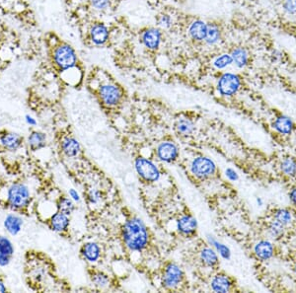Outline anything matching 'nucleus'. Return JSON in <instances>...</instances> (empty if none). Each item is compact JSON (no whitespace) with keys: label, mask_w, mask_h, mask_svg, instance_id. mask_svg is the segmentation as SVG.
<instances>
[{"label":"nucleus","mask_w":296,"mask_h":293,"mask_svg":"<svg viewBox=\"0 0 296 293\" xmlns=\"http://www.w3.org/2000/svg\"><path fill=\"white\" fill-rule=\"evenodd\" d=\"M68 196H69L74 202H79V201L81 200V197H80L79 193H78L75 189H70V190L68 191Z\"/></svg>","instance_id":"nucleus-41"},{"label":"nucleus","mask_w":296,"mask_h":293,"mask_svg":"<svg viewBox=\"0 0 296 293\" xmlns=\"http://www.w3.org/2000/svg\"><path fill=\"white\" fill-rule=\"evenodd\" d=\"M207 26L208 24L202 20H195L193 21L188 29L190 37L196 42H204L207 33Z\"/></svg>","instance_id":"nucleus-21"},{"label":"nucleus","mask_w":296,"mask_h":293,"mask_svg":"<svg viewBox=\"0 0 296 293\" xmlns=\"http://www.w3.org/2000/svg\"><path fill=\"white\" fill-rule=\"evenodd\" d=\"M48 141L47 134L41 130H32L26 138V144L32 151H38L46 147Z\"/></svg>","instance_id":"nucleus-19"},{"label":"nucleus","mask_w":296,"mask_h":293,"mask_svg":"<svg viewBox=\"0 0 296 293\" xmlns=\"http://www.w3.org/2000/svg\"><path fill=\"white\" fill-rule=\"evenodd\" d=\"M177 227L182 234L192 235L197 231V219L192 215H184L178 220Z\"/></svg>","instance_id":"nucleus-23"},{"label":"nucleus","mask_w":296,"mask_h":293,"mask_svg":"<svg viewBox=\"0 0 296 293\" xmlns=\"http://www.w3.org/2000/svg\"><path fill=\"white\" fill-rule=\"evenodd\" d=\"M207 242L212 247L217 254L224 260H230L231 259V250L229 249L228 246L217 240L214 236L212 235H207Z\"/></svg>","instance_id":"nucleus-26"},{"label":"nucleus","mask_w":296,"mask_h":293,"mask_svg":"<svg viewBox=\"0 0 296 293\" xmlns=\"http://www.w3.org/2000/svg\"><path fill=\"white\" fill-rule=\"evenodd\" d=\"M230 56L232 58L233 64L237 68H245L250 63V54L246 48L236 47L231 51Z\"/></svg>","instance_id":"nucleus-20"},{"label":"nucleus","mask_w":296,"mask_h":293,"mask_svg":"<svg viewBox=\"0 0 296 293\" xmlns=\"http://www.w3.org/2000/svg\"><path fill=\"white\" fill-rule=\"evenodd\" d=\"M242 81L238 74L225 72L221 74L217 80V91L223 97L234 96L241 88Z\"/></svg>","instance_id":"nucleus-4"},{"label":"nucleus","mask_w":296,"mask_h":293,"mask_svg":"<svg viewBox=\"0 0 296 293\" xmlns=\"http://www.w3.org/2000/svg\"><path fill=\"white\" fill-rule=\"evenodd\" d=\"M99 97L105 105L116 106L121 99V92L116 85L104 84L99 88Z\"/></svg>","instance_id":"nucleus-10"},{"label":"nucleus","mask_w":296,"mask_h":293,"mask_svg":"<svg viewBox=\"0 0 296 293\" xmlns=\"http://www.w3.org/2000/svg\"><path fill=\"white\" fill-rule=\"evenodd\" d=\"M92 7L99 11L106 10L110 6V0H90Z\"/></svg>","instance_id":"nucleus-38"},{"label":"nucleus","mask_w":296,"mask_h":293,"mask_svg":"<svg viewBox=\"0 0 296 293\" xmlns=\"http://www.w3.org/2000/svg\"><path fill=\"white\" fill-rule=\"evenodd\" d=\"M179 155V149L173 142H162L157 148V156L164 162H173Z\"/></svg>","instance_id":"nucleus-17"},{"label":"nucleus","mask_w":296,"mask_h":293,"mask_svg":"<svg viewBox=\"0 0 296 293\" xmlns=\"http://www.w3.org/2000/svg\"><path fill=\"white\" fill-rule=\"evenodd\" d=\"M56 207L58 211H60L67 215H71L74 212L76 205L75 202L69 196L60 195L57 200Z\"/></svg>","instance_id":"nucleus-28"},{"label":"nucleus","mask_w":296,"mask_h":293,"mask_svg":"<svg viewBox=\"0 0 296 293\" xmlns=\"http://www.w3.org/2000/svg\"><path fill=\"white\" fill-rule=\"evenodd\" d=\"M140 40L145 48L150 51H155L161 45L162 32L158 28H148L142 32Z\"/></svg>","instance_id":"nucleus-12"},{"label":"nucleus","mask_w":296,"mask_h":293,"mask_svg":"<svg viewBox=\"0 0 296 293\" xmlns=\"http://www.w3.org/2000/svg\"><path fill=\"white\" fill-rule=\"evenodd\" d=\"M282 7L287 15L296 16V0H283Z\"/></svg>","instance_id":"nucleus-35"},{"label":"nucleus","mask_w":296,"mask_h":293,"mask_svg":"<svg viewBox=\"0 0 296 293\" xmlns=\"http://www.w3.org/2000/svg\"><path fill=\"white\" fill-rule=\"evenodd\" d=\"M135 169L140 177L147 182H156L160 177L158 168L145 158H137L135 161Z\"/></svg>","instance_id":"nucleus-7"},{"label":"nucleus","mask_w":296,"mask_h":293,"mask_svg":"<svg viewBox=\"0 0 296 293\" xmlns=\"http://www.w3.org/2000/svg\"><path fill=\"white\" fill-rule=\"evenodd\" d=\"M176 128L178 130L179 133H182L184 135H188L191 134L194 131V123L191 119L187 118V117H182L179 118L177 123H176Z\"/></svg>","instance_id":"nucleus-33"},{"label":"nucleus","mask_w":296,"mask_h":293,"mask_svg":"<svg viewBox=\"0 0 296 293\" xmlns=\"http://www.w3.org/2000/svg\"><path fill=\"white\" fill-rule=\"evenodd\" d=\"M200 260L209 268H214L219 263L218 254L212 247H205L200 251Z\"/></svg>","instance_id":"nucleus-27"},{"label":"nucleus","mask_w":296,"mask_h":293,"mask_svg":"<svg viewBox=\"0 0 296 293\" xmlns=\"http://www.w3.org/2000/svg\"><path fill=\"white\" fill-rule=\"evenodd\" d=\"M295 273H296V265H295Z\"/></svg>","instance_id":"nucleus-46"},{"label":"nucleus","mask_w":296,"mask_h":293,"mask_svg":"<svg viewBox=\"0 0 296 293\" xmlns=\"http://www.w3.org/2000/svg\"><path fill=\"white\" fill-rule=\"evenodd\" d=\"M24 137L18 132L2 129L0 130V152L14 154L24 145Z\"/></svg>","instance_id":"nucleus-5"},{"label":"nucleus","mask_w":296,"mask_h":293,"mask_svg":"<svg viewBox=\"0 0 296 293\" xmlns=\"http://www.w3.org/2000/svg\"><path fill=\"white\" fill-rule=\"evenodd\" d=\"M289 198L292 202V204L296 207V187L293 188L289 194Z\"/></svg>","instance_id":"nucleus-43"},{"label":"nucleus","mask_w":296,"mask_h":293,"mask_svg":"<svg viewBox=\"0 0 296 293\" xmlns=\"http://www.w3.org/2000/svg\"><path fill=\"white\" fill-rule=\"evenodd\" d=\"M295 34H296V31H295Z\"/></svg>","instance_id":"nucleus-47"},{"label":"nucleus","mask_w":296,"mask_h":293,"mask_svg":"<svg viewBox=\"0 0 296 293\" xmlns=\"http://www.w3.org/2000/svg\"><path fill=\"white\" fill-rule=\"evenodd\" d=\"M231 288L232 282L225 275H217L211 281V290L215 293H228Z\"/></svg>","instance_id":"nucleus-24"},{"label":"nucleus","mask_w":296,"mask_h":293,"mask_svg":"<svg viewBox=\"0 0 296 293\" xmlns=\"http://www.w3.org/2000/svg\"><path fill=\"white\" fill-rule=\"evenodd\" d=\"M183 277L184 274L182 269L178 265L171 263L165 268L163 275V286L167 289H174L182 282Z\"/></svg>","instance_id":"nucleus-9"},{"label":"nucleus","mask_w":296,"mask_h":293,"mask_svg":"<svg viewBox=\"0 0 296 293\" xmlns=\"http://www.w3.org/2000/svg\"><path fill=\"white\" fill-rule=\"evenodd\" d=\"M157 23L160 27L167 29V28H170L172 26L173 20H172V18L169 14H162L157 19Z\"/></svg>","instance_id":"nucleus-37"},{"label":"nucleus","mask_w":296,"mask_h":293,"mask_svg":"<svg viewBox=\"0 0 296 293\" xmlns=\"http://www.w3.org/2000/svg\"><path fill=\"white\" fill-rule=\"evenodd\" d=\"M124 243L131 251H141L148 243V232L139 218H131L128 220L122 231Z\"/></svg>","instance_id":"nucleus-2"},{"label":"nucleus","mask_w":296,"mask_h":293,"mask_svg":"<svg viewBox=\"0 0 296 293\" xmlns=\"http://www.w3.org/2000/svg\"><path fill=\"white\" fill-rule=\"evenodd\" d=\"M0 163H1V156H0Z\"/></svg>","instance_id":"nucleus-48"},{"label":"nucleus","mask_w":296,"mask_h":293,"mask_svg":"<svg viewBox=\"0 0 296 293\" xmlns=\"http://www.w3.org/2000/svg\"><path fill=\"white\" fill-rule=\"evenodd\" d=\"M221 38H222V32L220 27L215 23L208 24L204 43L209 47H213V46H216L221 41Z\"/></svg>","instance_id":"nucleus-25"},{"label":"nucleus","mask_w":296,"mask_h":293,"mask_svg":"<svg viewBox=\"0 0 296 293\" xmlns=\"http://www.w3.org/2000/svg\"><path fill=\"white\" fill-rule=\"evenodd\" d=\"M256 202H257V204H258L259 206H263V205H264V199H263L262 197H260V196H258V197L256 198Z\"/></svg>","instance_id":"nucleus-45"},{"label":"nucleus","mask_w":296,"mask_h":293,"mask_svg":"<svg viewBox=\"0 0 296 293\" xmlns=\"http://www.w3.org/2000/svg\"><path fill=\"white\" fill-rule=\"evenodd\" d=\"M0 198L5 207L11 211L22 213L32 203L33 194L28 183L13 181L0 189Z\"/></svg>","instance_id":"nucleus-1"},{"label":"nucleus","mask_w":296,"mask_h":293,"mask_svg":"<svg viewBox=\"0 0 296 293\" xmlns=\"http://www.w3.org/2000/svg\"><path fill=\"white\" fill-rule=\"evenodd\" d=\"M7 287L2 278H0V293H7Z\"/></svg>","instance_id":"nucleus-44"},{"label":"nucleus","mask_w":296,"mask_h":293,"mask_svg":"<svg viewBox=\"0 0 296 293\" xmlns=\"http://www.w3.org/2000/svg\"><path fill=\"white\" fill-rule=\"evenodd\" d=\"M287 231V227L281 224L280 222L276 221L275 219H272L268 225H267V233L270 236V238L274 240H280L282 239Z\"/></svg>","instance_id":"nucleus-30"},{"label":"nucleus","mask_w":296,"mask_h":293,"mask_svg":"<svg viewBox=\"0 0 296 293\" xmlns=\"http://www.w3.org/2000/svg\"><path fill=\"white\" fill-rule=\"evenodd\" d=\"M273 219L288 228L294 222V213L289 208H277L273 213Z\"/></svg>","instance_id":"nucleus-29"},{"label":"nucleus","mask_w":296,"mask_h":293,"mask_svg":"<svg viewBox=\"0 0 296 293\" xmlns=\"http://www.w3.org/2000/svg\"><path fill=\"white\" fill-rule=\"evenodd\" d=\"M3 227L8 235L15 237L20 234L24 227V218L19 212L11 211L4 217Z\"/></svg>","instance_id":"nucleus-8"},{"label":"nucleus","mask_w":296,"mask_h":293,"mask_svg":"<svg viewBox=\"0 0 296 293\" xmlns=\"http://www.w3.org/2000/svg\"><path fill=\"white\" fill-rule=\"evenodd\" d=\"M15 254V247L11 239L6 235H0V268L8 267Z\"/></svg>","instance_id":"nucleus-11"},{"label":"nucleus","mask_w":296,"mask_h":293,"mask_svg":"<svg viewBox=\"0 0 296 293\" xmlns=\"http://www.w3.org/2000/svg\"><path fill=\"white\" fill-rule=\"evenodd\" d=\"M231 64H233L232 58H231L230 54H226V53L217 56L212 62L213 67L217 70L225 69V68L229 67Z\"/></svg>","instance_id":"nucleus-32"},{"label":"nucleus","mask_w":296,"mask_h":293,"mask_svg":"<svg viewBox=\"0 0 296 293\" xmlns=\"http://www.w3.org/2000/svg\"><path fill=\"white\" fill-rule=\"evenodd\" d=\"M60 149L61 152L68 158L77 157L82 150L80 142L72 136H66L61 140Z\"/></svg>","instance_id":"nucleus-18"},{"label":"nucleus","mask_w":296,"mask_h":293,"mask_svg":"<svg viewBox=\"0 0 296 293\" xmlns=\"http://www.w3.org/2000/svg\"><path fill=\"white\" fill-rule=\"evenodd\" d=\"M282 173L290 178L296 177V158L293 156L284 157L280 163Z\"/></svg>","instance_id":"nucleus-31"},{"label":"nucleus","mask_w":296,"mask_h":293,"mask_svg":"<svg viewBox=\"0 0 296 293\" xmlns=\"http://www.w3.org/2000/svg\"><path fill=\"white\" fill-rule=\"evenodd\" d=\"M89 37L93 45L97 47H102L109 41V29L103 23H95L91 26L89 30Z\"/></svg>","instance_id":"nucleus-14"},{"label":"nucleus","mask_w":296,"mask_h":293,"mask_svg":"<svg viewBox=\"0 0 296 293\" xmlns=\"http://www.w3.org/2000/svg\"><path fill=\"white\" fill-rule=\"evenodd\" d=\"M270 57H271L272 61L275 63H283L286 59V54L279 49L273 50Z\"/></svg>","instance_id":"nucleus-36"},{"label":"nucleus","mask_w":296,"mask_h":293,"mask_svg":"<svg viewBox=\"0 0 296 293\" xmlns=\"http://www.w3.org/2000/svg\"><path fill=\"white\" fill-rule=\"evenodd\" d=\"M225 176H226V178L229 181H232V182H235V181H237L239 179L238 173L234 169H232V168H227L225 170Z\"/></svg>","instance_id":"nucleus-40"},{"label":"nucleus","mask_w":296,"mask_h":293,"mask_svg":"<svg viewBox=\"0 0 296 293\" xmlns=\"http://www.w3.org/2000/svg\"><path fill=\"white\" fill-rule=\"evenodd\" d=\"M191 171L197 178H208L215 173L216 165L211 159L201 156L192 162Z\"/></svg>","instance_id":"nucleus-6"},{"label":"nucleus","mask_w":296,"mask_h":293,"mask_svg":"<svg viewBox=\"0 0 296 293\" xmlns=\"http://www.w3.org/2000/svg\"><path fill=\"white\" fill-rule=\"evenodd\" d=\"M275 246L272 241L263 239L257 242L254 246V254L261 261H269L275 255Z\"/></svg>","instance_id":"nucleus-16"},{"label":"nucleus","mask_w":296,"mask_h":293,"mask_svg":"<svg viewBox=\"0 0 296 293\" xmlns=\"http://www.w3.org/2000/svg\"><path fill=\"white\" fill-rule=\"evenodd\" d=\"M273 127L277 133L284 136H288L294 132L296 124L289 116L280 115L274 119Z\"/></svg>","instance_id":"nucleus-15"},{"label":"nucleus","mask_w":296,"mask_h":293,"mask_svg":"<svg viewBox=\"0 0 296 293\" xmlns=\"http://www.w3.org/2000/svg\"><path fill=\"white\" fill-rule=\"evenodd\" d=\"M53 60L55 65L63 72L75 68L78 59L75 50L70 45L59 44L54 49Z\"/></svg>","instance_id":"nucleus-3"},{"label":"nucleus","mask_w":296,"mask_h":293,"mask_svg":"<svg viewBox=\"0 0 296 293\" xmlns=\"http://www.w3.org/2000/svg\"><path fill=\"white\" fill-rule=\"evenodd\" d=\"M81 256L88 263H96L101 255V249L95 242H87L81 248Z\"/></svg>","instance_id":"nucleus-22"},{"label":"nucleus","mask_w":296,"mask_h":293,"mask_svg":"<svg viewBox=\"0 0 296 293\" xmlns=\"http://www.w3.org/2000/svg\"><path fill=\"white\" fill-rule=\"evenodd\" d=\"M25 121H26V123H27L29 126H31V127H34V126H36V125L38 124L37 119H36L33 116H31V115H29V114L25 116Z\"/></svg>","instance_id":"nucleus-42"},{"label":"nucleus","mask_w":296,"mask_h":293,"mask_svg":"<svg viewBox=\"0 0 296 293\" xmlns=\"http://www.w3.org/2000/svg\"><path fill=\"white\" fill-rule=\"evenodd\" d=\"M92 283L94 284V286L98 287V288H105L108 286L109 284V278L107 275L101 273V272H97L94 273L91 277Z\"/></svg>","instance_id":"nucleus-34"},{"label":"nucleus","mask_w":296,"mask_h":293,"mask_svg":"<svg viewBox=\"0 0 296 293\" xmlns=\"http://www.w3.org/2000/svg\"><path fill=\"white\" fill-rule=\"evenodd\" d=\"M48 223L53 231L61 234L68 230L70 225V218L69 215L57 210L50 216Z\"/></svg>","instance_id":"nucleus-13"},{"label":"nucleus","mask_w":296,"mask_h":293,"mask_svg":"<svg viewBox=\"0 0 296 293\" xmlns=\"http://www.w3.org/2000/svg\"><path fill=\"white\" fill-rule=\"evenodd\" d=\"M101 198V194L98 190L92 189L89 191V193L87 194V199L90 203H97Z\"/></svg>","instance_id":"nucleus-39"}]
</instances>
